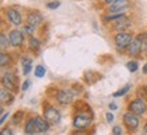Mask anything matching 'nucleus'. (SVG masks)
<instances>
[{"mask_svg":"<svg viewBox=\"0 0 147 135\" xmlns=\"http://www.w3.org/2000/svg\"><path fill=\"white\" fill-rule=\"evenodd\" d=\"M134 36L132 34H129L127 31H119L113 38V42H115V46L117 47V50H125L129 46V43L132 42Z\"/></svg>","mask_w":147,"mask_h":135,"instance_id":"f257e3e1","label":"nucleus"},{"mask_svg":"<svg viewBox=\"0 0 147 135\" xmlns=\"http://www.w3.org/2000/svg\"><path fill=\"white\" fill-rule=\"evenodd\" d=\"M43 117L49 122L50 124H57L61 120V112L53 105H46L43 108Z\"/></svg>","mask_w":147,"mask_h":135,"instance_id":"f03ea898","label":"nucleus"},{"mask_svg":"<svg viewBox=\"0 0 147 135\" xmlns=\"http://www.w3.org/2000/svg\"><path fill=\"white\" fill-rule=\"evenodd\" d=\"M123 123H124V126L127 127V130L128 131H136L139 127V116L138 115H135L134 112H125L123 115Z\"/></svg>","mask_w":147,"mask_h":135,"instance_id":"7ed1b4c3","label":"nucleus"},{"mask_svg":"<svg viewBox=\"0 0 147 135\" xmlns=\"http://www.w3.org/2000/svg\"><path fill=\"white\" fill-rule=\"evenodd\" d=\"M128 111H129V112H134L135 115H138V116L144 115V113H146V111H147V105H146L144 99L138 97V99L132 100V101L128 104Z\"/></svg>","mask_w":147,"mask_h":135,"instance_id":"20e7f679","label":"nucleus"},{"mask_svg":"<svg viewBox=\"0 0 147 135\" xmlns=\"http://www.w3.org/2000/svg\"><path fill=\"white\" fill-rule=\"evenodd\" d=\"M24 32L20 30H11L8 34V39H9V45L12 47H22L23 42H24Z\"/></svg>","mask_w":147,"mask_h":135,"instance_id":"39448f33","label":"nucleus"},{"mask_svg":"<svg viewBox=\"0 0 147 135\" xmlns=\"http://www.w3.org/2000/svg\"><path fill=\"white\" fill-rule=\"evenodd\" d=\"M74 100V93L70 89H61L57 93V101L61 105H69Z\"/></svg>","mask_w":147,"mask_h":135,"instance_id":"423d86ee","label":"nucleus"},{"mask_svg":"<svg viewBox=\"0 0 147 135\" xmlns=\"http://www.w3.org/2000/svg\"><path fill=\"white\" fill-rule=\"evenodd\" d=\"M90 123H92V117H89L88 115H84V113H80L73 119V126L77 130H84V128L90 126Z\"/></svg>","mask_w":147,"mask_h":135,"instance_id":"0eeeda50","label":"nucleus"},{"mask_svg":"<svg viewBox=\"0 0 147 135\" xmlns=\"http://www.w3.org/2000/svg\"><path fill=\"white\" fill-rule=\"evenodd\" d=\"M142 47H143V43H142V38L140 36H136L132 39V42L129 43V46L127 47V51L131 57H138L139 54L142 53Z\"/></svg>","mask_w":147,"mask_h":135,"instance_id":"6e6552de","label":"nucleus"},{"mask_svg":"<svg viewBox=\"0 0 147 135\" xmlns=\"http://www.w3.org/2000/svg\"><path fill=\"white\" fill-rule=\"evenodd\" d=\"M5 15H7V19H8V22L11 23V24H13V26H20L23 22L22 19V14L19 12V11H16V9L13 8H7L5 9Z\"/></svg>","mask_w":147,"mask_h":135,"instance_id":"1a4fd4ad","label":"nucleus"},{"mask_svg":"<svg viewBox=\"0 0 147 135\" xmlns=\"http://www.w3.org/2000/svg\"><path fill=\"white\" fill-rule=\"evenodd\" d=\"M13 101H15V93H12V92L8 89H5L4 86L0 88V104L8 107Z\"/></svg>","mask_w":147,"mask_h":135,"instance_id":"9d476101","label":"nucleus"},{"mask_svg":"<svg viewBox=\"0 0 147 135\" xmlns=\"http://www.w3.org/2000/svg\"><path fill=\"white\" fill-rule=\"evenodd\" d=\"M112 28L115 30L116 32L119 31H125V30H128L129 27H131V20H129L127 16H123V18L117 19V20H115V22H112Z\"/></svg>","mask_w":147,"mask_h":135,"instance_id":"9b49d317","label":"nucleus"},{"mask_svg":"<svg viewBox=\"0 0 147 135\" xmlns=\"http://www.w3.org/2000/svg\"><path fill=\"white\" fill-rule=\"evenodd\" d=\"M129 7V0H115L113 3L108 5L109 12H120V11H125Z\"/></svg>","mask_w":147,"mask_h":135,"instance_id":"f8f14e48","label":"nucleus"},{"mask_svg":"<svg viewBox=\"0 0 147 135\" xmlns=\"http://www.w3.org/2000/svg\"><path fill=\"white\" fill-rule=\"evenodd\" d=\"M1 85L4 86L5 89L11 90L12 93H16L19 90V86H18V81L16 80H12V78H9L7 76H3L1 77Z\"/></svg>","mask_w":147,"mask_h":135,"instance_id":"ddd939ff","label":"nucleus"},{"mask_svg":"<svg viewBox=\"0 0 147 135\" xmlns=\"http://www.w3.org/2000/svg\"><path fill=\"white\" fill-rule=\"evenodd\" d=\"M26 22L28 23V24H32V26L38 27L40 24V23L43 22V16L40 15V12H38V11H32V12H28L26 16Z\"/></svg>","mask_w":147,"mask_h":135,"instance_id":"4468645a","label":"nucleus"},{"mask_svg":"<svg viewBox=\"0 0 147 135\" xmlns=\"http://www.w3.org/2000/svg\"><path fill=\"white\" fill-rule=\"evenodd\" d=\"M24 134H27V135L39 134L36 123H35V117H28L26 120V123H24Z\"/></svg>","mask_w":147,"mask_h":135,"instance_id":"2eb2a0df","label":"nucleus"},{"mask_svg":"<svg viewBox=\"0 0 147 135\" xmlns=\"http://www.w3.org/2000/svg\"><path fill=\"white\" fill-rule=\"evenodd\" d=\"M35 123H36V127H38L39 134L47 132V131L50 130V123L46 120L43 116H35Z\"/></svg>","mask_w":147,"mask_h":135,"instance_id":"dca6fc26","label":"nucleus"},{"mask_svg":"<svg viewBox=\"0 0 147 135\" xmlns=\"http://www.w3.org/2000/svg\"><path fill=\"white\" fill-rule=\"evenodd\" d=\"M20 62H22V68H23V74L27 76L32 69V58L28 57V55H23L22 59H20Z\"/></svg>","mask_w":147,"mask_h":135,"instance_id":"f3484780","label":"nucleus"},{"mask_svg":"<svg viewBox=\"0 0 147 135\" xmlns=\"http://www.w3.org/2000/svg\"><path fill=\"white\" fill-rule=\"evenodd\" d=\"M12 61V57L7 54L4 50H1L0 51V68H4V66H8L9 63Z\"/></svg>","mask_w":147,"mask_h":135,"instance_id":"a211bd4d","label":"nucleus"},{"mask_svg":"<svg viewBox=\"0 0 147 135\" xmlns=\"http://www.w3.org/2000/svg\"><path fill=\"white\" fill-rule=\"evenodd\" d=\"M28 49L31 50V51H39L40 49V42L39 39H36L35 36H30L28 38Z\"/></svg>","mask_w":147,"mask_h":135,"instance_id":"6ab92c4d","label":"nucleus"},{"mask_svg":"<svg viewBox=\"0 0 147 135\" xmlns=\"http://www.w3.org/2000/svg\"><path fill=\"white\" fill-rule=\"evenodd\" d=\"M123 16H125V14L124 11H120V12H111V14H108L107 16L104 18V20L105 22H115V20H117V19H120L123 18Z\"/></svg>","mask_w":147,"mask_h":135,"instance_id":"aec40b11","label":"nucleus"},{"mask_svg":"<svg viewBox=\"0 0 147 135\" xmlns=\"http://www.w3.org/2000/svg\"><path fill=\"white\" fill-rule=\"evenodd\" d=\"M23 117H24V111H16V112L12 115V123L15 126H19L20 123L23 122Z\"/></svg>","mask_w":147,"mask_h":135,"instance_id":"412c9836","label":"nucleus"},{"mask_svg":"<svg viewBox=\"0 0 147 135\" xmlns=\"http://www.w3.org/2000/svg\"><path fill=\"white\" fill-rule=\"evenodd\" d=\"M9 39H8V36L4 35L3 32H0V51L1 50H5V49H8L9 47Z\"/></svg>","mask_w":147,"mask_h":135,"instance_id":"4be33fe9","label":"nucleus"},{"mask_svg":"<svg viewBox=\"0 0 147 135\" xmlns=\"http://www.w3.org/2000/svg\"><path fill=\"white\" fill-rule=\"evenodd\" d=\"M45 74H46V69L43 65H38V66L34 69V76H35L36 78H42Z\"/></svg>","mask_w":147,"mask_h":135,"instance_id":"5701e85b","label":"nucleus"},{"mask_svg":"<svg viewBox=\"0 0 147 135\" xmlns=\"http://www.w3.org/2000/svg\"><path fill=\"white\" fill-rule=\"evenodd\" d=\"M35 28H36L35 26H32V24H28V23H27V24H24V26H23V30H22V31L24 32V35L32 36V35H34Z\"/></svg>","mask_w":147,"mask_h":135,"instance_id":"b1692460","label":"nucleus"},{"mask_svg":"<svg viewBox=\"0 0 147 135\" xmlns=\"http://www.w3.org/2000/svg\"><path fill=\"white\" fill-rule=\"evenodd\" d=\"M131 89V85H125V86H123V88H121L120 90H117V92H115V93H113V97H120V96H124L125 93H127V92H128V90Z\"/></svg>","mask_w":147,"mask_h":135,"instance_id":"393cba45","label":"nucleus"},{"mask_svg":"<svg viewBox=\"0 0 147 135\" xmlns=\"http://www.w3.org/2000/svg\"><path fill=\"white\" fill-rule=\"evenodd\" d=\"M125 66L128 68V70L131 73H134V72H136V70H138L139 65H138V62H136V61H129V62H127V65H125Z\"/></svg>","mask_w":147,"mask_h":135,"instance_id":"a878e982","label":"nucleus"},{"mask_svg":"<svg viewBox=\"0 0 147 135\" xmlns=\"http://www.w3.org/2000/svg\"><path fill=\"white\" fill-rule=\"evenodd\" d=\"M12 128L11 127H5V128H1L0 130V135H12Z\"/></svg>","mask_w":147,"mask_h":135,"instance_id":"bb28decb","label":"nucleus"},{"mask_svg":"<svg viewBox=\"0 0 147 135\" xmlns=\"http://www.w3.org/2000/svg\"><path fill=\"white\" fill-rule=\"evenodd\" d=\"M59 5H61L59 1H50L49 4H47V8L49 9H55V8H58Z\"/></svg>","mask_w":147,"mask_h":135,"instance_id":"cd10ccee","label":"nucleus"},{"mask_svg":"<svg viewBox=\"0 0 147 135\" xmlns=\"http://www.w3.org/2000/svg\"><path fill=\"white\" fill-rule=\"evenodd\" d=\"M112 134L113 135H121L123 134V128H121L120 126H115L113 128H112Z\"/></svg>","mask_w":147,"mask_h":135,"instance_id":"c85d7f7f","label":"nucleus"},{"mask_svg":"<svg viewBox=\"0 0 147 135\" xmlns=\"http://www.w3.org/2000/svg\"><path fill=\"white\" fill-rule=\"evenodd\" d=\"M30 85H31V81L28 80H24V82H23V85H22V90H27L28 88H30Z\"/></svg>","mask_w":147,"mask_h":135,"instance_id":"c756f323","label":"nucleus"},{"mask_svg":"<svg viewBox=\"0 0 147 135\" xmlns=\"http://www.w3.org/2000/svg\"><path fill=\"white\" fill-rule=\"evenodd\" d=\"M7 117H8V112H4L1 116H0V126H1V124H4L5 120H7Z\"/></svg>","mask_w":147,"mask_h":135,"instance_id":"7c9ffc66","label":"nucleus"},{"mask_svg":"<svg viewBox=\"0 0 147 135\" xmlns=\"http://www.w3.org/2000/svg\"><path fill=\"white\" fill-rule=\"evenodd\" d=\"M105 117H107V122H109V123H111V122H113V119H115V117H113V113H111V112H107Z\"/></svg>","mask_w":147,"mask_h":135,"instance_id":"2f4dec72","label":"nucleus"},{"mask_svg":"<svg viewBox=\"0 0 147 135\" xmlns=\"http://www.w3.org/2000/svg\"><path fill=\"white\" fill-rule=\"evenodd\" d=\"M109 109H112V111H115V109H117V105H116L115 103H111V104H109Z\"/></svg>","mask_w":147,"mask_h":135,"instance_id":"473e14b6","label":"nucleus"},{"mask_svg":"<svg viewBox=\"0 0 147 135\" xmlns=\"http://www.w3.org/2000/svg\"><path fill=\"white\" fill-rule=\"evenodd\" d=\"M4 113V108H3V104H0V116Z\"/></svg>","mask_w":147,"mask_h":135,"instance_id":"72a5a7b5","label":"nucleus"},{"mask_svg":"<svg viewBox=\"0 0 147 135\" xmlns=\"http://www.w3.org/2000/svg\"><path fill=\"white\" fill-rule=\"evenodd\" d=\"M113 1H115V0H104V3H105L107 5H109L111 3H113Z\"/></svg>","mask_w":147,"mask_h":135,"instance_id":"f704fd0d","label":"nucleus"},{"mask_svg":"<svg viewBox=\"0 0 147 135\" xmlns=\"http://www.w3.org/2000/svg\"><path fill=\"white\" fill-rule=\"evenodd\" d=\"M143 73H144V74H147V63L143 66Z\"/></svg>","mask_w":147,"mask_h":135,"instance_id":"c9c22d12","label":"nucleus"},{"mask_svg":"<svg viewBox=\"0 0 147 135\" xmlns=\"http://www.w3.org/2000/svg\"><path fill=\"white\" fill-rule=\"evenodd\" d=\"M144 134H147V126L144 127Z\"/></svg>","mask_w":147,"mask_h":135,"instance_id":"e433bc0d","label":"nucleus"}]
</instances>
